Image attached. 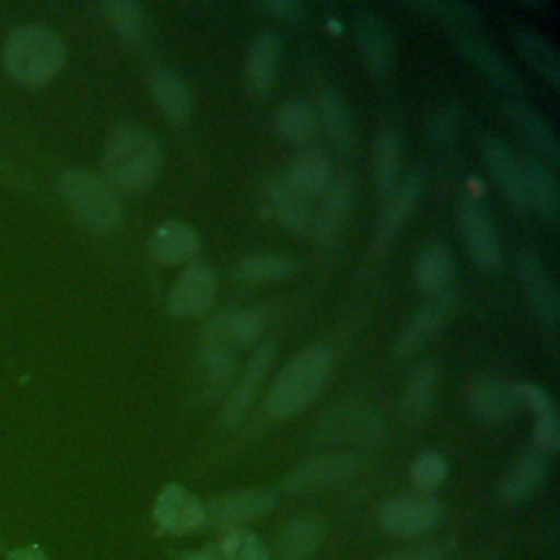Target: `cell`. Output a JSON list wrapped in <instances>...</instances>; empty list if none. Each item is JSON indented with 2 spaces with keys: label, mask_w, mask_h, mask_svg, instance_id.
Segmentation results:
<instances>
[{
  "label": "cell",
  "mask_w": 560,
  "mask_h": 560,
  "mask_svg": "<svg viewBox=\"0 0 560 560\" xmlns=\"http://www.w3.org/2000/svg\"><path fill=\"white\" fill-rule=\"evenodd\" d=\"M162 168V149L158 138L138 127H125L112 136L103 153L101 173L112 188L142 190Z\"/></svg>",
  "instance_id": "6da1fadb"
},
{
  "label": "cell",
  "mask_w": 560,
  "mask_h": 560,
  "mask_svg": "<svg viewBox=\"0 0 560 560\" xmlns=\"http://www.w3.org/2000/svg\"><path fill=\"white\" fill-rule=\"evenodd\" d=\"M330 352L324 346L300 350L273 381L265 407L269 416L284 420L308 407L324 389L330 374Z\"/></svg>",
  "instance_id": "7a4b0ae2"
},
{
  "label": "cell",
  "mask_w": 560,
  "mask_h": 560,
  "mask_svg": "<svg viewBox=\"0 0 560 560\" xmlns=\"http://www.w3.org/2000/svg\"><path fill=\"white\" fill-rule=\"evenodd\" d=\"M66 59L63 42L44 26H22L4 46L9 77L26 88H39L57 77Z\"/></svg>",
  "instance_id": "3957f363"
},
{
  "label": "cell",
  "mask_w": 560,
  "mask_h": 560,
  "mask_svg": "<svg viewBox=\"0 0 560 560\" xmlns=\"http://www.w3.org/2000/svg\"><path fill=\"white\" fill-rule=\"evenodd\" d=\"M57 188L66 206L92 232L109 234L120 225V201L103 177L88 171H66L61 173Z\"/></svg>",
  "instance_id": "277c9868"
},
{
  "label": "cell",
  "mask_w": 560,
  "mask_h": 560,
  "mask_svg": "<svg viewBox=\"0 0 560 560\" xmlns=\"http://www.w3.org/2000/svg\"><path fill=\"white\" fill-rule=\"evenodd\" d=\"M459 291L448 289L440 295H433L424 306H420L398 330L394 341V354L398 359H409L433 337H438L446 324L455 317L459 308Z\"/></svg>",
  "instance_id": "5b68a950"
},
{
  "label": "cell",
  "mask_w": 560,
  "mask_h": 560,
  "mask_svg": "<svg viewBox=\"0 0 560 560\" xmlns=\"http://www.w3.org/2000/svg\"><path fill=\"white\" fill-rule=\"evenodd\" d=\"M260 212L267 221L282 228L293 236H311L313 232V208L311 197L293 188L287 177H271L260 188Z\"/></svg>",
  "instance_id": "8992f818"
},
{
  "label": "cell",
  "mask_w": 560,
  "mask_h": 560,
  "mask_svg": "<svg viewBox=\"0 0 560 560\" xmlns=\"http://www.w3.org/2000/svg\"><path fill=\"white\" fill-rule=\"evenodd\" d=\"M442 518V505L424 494H398L378 510L381 527L394 538H418L431 532Z\"/></svg>",
  "instance_id": "52a82bcc"
},
{
  "label": "cell",
  "mask_w": 560,
  "mask_h": 560,
  "mask_svg": "<svg viewBox=\"0 0 560 560\" xmlns=\"http://www.w3.org/2000/svg\"><path fill=\"white\" fill-rule=\"evenodd\" d=\"M424 168L422 166H411L400 175L396 188L392 195L381 203V214L376 221V230L372 236V252H381L387 247V243L398 234V230L407 223V219L416 212L422 192H424Z\"/></svg>",
  "instance_id": "ba28073f"
},
{
  "label": "cell",
  "mask_w": 560,
  "mask_h": 560,
  "mask_svg": "<svg viewBox=\"0 0 560 560\" xmlns=\"http://www.w3.org/2000/svg\"><path fill=\"white\" fill-rule=\"evenodd\" d=\"M481 158L488 171L492 173L497 186L505 195V199L521 210H532L527 175H525V158L512 151V147H508V142H503L497 136L483 138Z\"/></svg>",
  "instance_id": "9c48e42d"
},
{
  "label": "cell",
  "mask_w": 560,
  "mask_h": 560,
  "mask_svg": "<svg viewBox=\"0 0 560 560\" xmlns=\"http://www.w3.org/2000/svg\"><path fill=\"white\" fill-rule=\"evenodd\" d=\"M354 42L363 66L374 77L389 74L394 66V42L381 15L368 4L352 7Z\"/></svg>",
  "instance_id": "30bf717a"
},
{
  "label": "cell",
  "mask_w": 560,
  "mask_h": 560,
  "mask_svg": "<svg viewBox=\"0 0 560 560\" xmlns=\"http://www.w3.org/2000/svg\"><path fill=\"white\" fill-rule=\"evenodd\" d=\"M276 501H278L276 492L265 490V488L230 492V494L212 499L210 503H203V508H206L203 523L212 525V527L241 529V525L269 514L273 510Z\"/></svg>",
  "instance_id": "8fae6325"
},
{
  "label": "cell",
  "mask_w": 560,
  "mask_h": 560,
  "mask_svg": "<svg viewBox=\"0 0 560 560\" xmlns=\"http://www.w3.org/2000/svg\"><path fill=\"white\" fill-rule=\"evenodd\" d=\"M514 262H516L518 282L525 291V298L534 315L542 324L556 326L560 317V298H558V287L549 267L532 249H521Z\"/></svg>",
  "instance_id": "7c38bea8"
},
{
  "label": "cell",
  "mask_w": 560,
  "mask_h": 560,
  "mask_svg": "<svg viewBox=\"0 0 560 560\" xmlns=\"http://www.w3.org/2000/svg\"><path fill=\"white\" fill-rule=\"evenodd\" d=\"M199 357L208 394L212 398H219L228 389L236 372V346L223 332L217 315L201 330Z\"/></svg>",
  "instance_id": "4fadbf2b"
},
{
  "label": "cell",
  "mask_w": 560,
  "mask_h": 560,
  "mask_svg": "<svg viewBox=\"0 0 560 560\" xmlns=\"http://www.w3.org/2000/svg\"><path fill=\"white\" fill-rule=\"evenodd\" d=\"M206 508L188 488L179 483H168L160 490L153 505V521L160 532L171 536H182L199 525H203Z\"/></svg>",
  "instance_id": "5bb4252c"
},
{
  "label": "cell",
  "mask_w": 560,
  "mask_h": 560,
  "mask_svg": "<svg viewBox=\"0 0 560 560\" xmlns=\"http://www.w3.org/2000/svg\"><path fill=\"white\" fill-rule=\"evenodd\" d=\"M352 208V184L346 175H337L326 190L319 210L313 217L311 236L317 241L322 252H332L346 230Z\"/></svg>",
  "instance_id": "9a60e30c"
},
{
  "label": "cell",
  "mask_w": 560,
  "mask_h": 560,
  "mask_svg": "<svg viewBox=\"0 0 560 560\" xmlns=\"http://www.w3.org/2000/svg\"><path fill=\"white\" fill-rule=\"evenodd\" d=\"M359 468H361V459L354 453H335V455L317 457L293 468L284 477L282 488L284 492H304V490L335 486L357 475Z\"/></svg>",
  "instance_id": "2e32d148"
},
{
  "label": "cell",
  "mask_w": 560,
  "mask_h": 560,
  "mask_svg": "<svg viewBox=\"0 0 560 560\" xmlns=\"http://www.w3.org/2000/svg\"><path fill=\"white\" fill-rule=\"evenodd\" d=\"M457 221H459L462 238L472 260L483 269L497 267L501 260V245H499L497 230L486 214L483 203L477 197L466 199L459 208Z\"/></svg>",
  "instance_id": "e0dca14e"
},
{
  "label": "cell",
  "mask_w": 560,
  "mask_h": 560,
  "mask_svg": "<svg viewBox=\"0 0 560 560\" xmlns=\"http://www.w3.org/2000/svg\"><path fill=\"white\" fill-rule=\"evenodd\" d=\"M214 298H217L214 273L208 267L195 262L171 287L166 295V308L173 317H199L212 306Z\"/></svg>",
  "instance_id": "ac0fdd59"
},
{
  "label": "cell",
  "mask_w": 560,
  "mask_h": 560,
  "mask_svg": "<svg viewBox=\"0 0 560 560\" xmlns=\"http://www.w3.org/2000/svg\"><path fill=\"white\" fill-rule=\"evenodd\" d=\"M521 405L516 383L499 376H479L468 387V407L475 418L488 424L508 420Z\"/></svg>",
  "instance_id": "d6986e66"
},
{
  "label": "cell",
  "mask_w": 560,
  "mask_h": 560,
  "mask_svg": "<svg viewBox=\"0 0 560 560\" xmlns=\"http://www.w3.org/2000/svg\"><path fill=\"white\" fill-rule=\"evenodd\" d=\"M271 361H273V343L265 341V343H260L254 350V354L249 357L247 368H245L238 385L232 389V394H230V398H228V402H225V407L221 411V418H219L221 427L234 429V427H238L245 420V416H247V411H249V407H252V402H254V398H256V394L260 389V383H262Z\"/></svg>",
  "instance_id": "ffe728a7"
},
{
  "label": "cell",
  "mask_w": 560,
  "mask_h": 560,
  "mask_svg": "<svg viewBox=\"0 0 560 560\" xmlns=\"http://www.w3.org/2000/svg\"><path fill=\"white\" fill-rule=\"evenodd\" d=\"M521 402H525L534 413L536 422L532 429V446L540 453H553L560 446V424L553 398L536 383H516Z\"/></svg>",
  "instance_id": "44dd1931"
},
{
  "label": "cell",
  "mask_w": 560,
  "mask_h": 560,
  "mask_svg": "<svg viewBox=\"0 0 560 560\" xmlns=\"http://www.w3.org/2000/svg\"><path fill=\"white\" fill-rule=\"evenodd\" d=\"M199 234L190 225L177 221H166L158 225L147 241L149 256L160 265H177L192 260L199 254Z\"/></svg>",
  "instance_id": "7402d4cb"
},
{
  "label": "cell",
  "mask_w": 560,
  "mask_h": 560,
  "mask_svg": "<svg viewBox=\"0 0 560 560\" xmlns=\"http://www.w3.org/2000/svg\"><path fill=\"white\" fill-rule=\"evenodd\" d=\"M457 48L494 88H499L508 94L518 92L521 79H518L516 70L494 48H490L488 44H483L477 37L466 35V33L457 35Z\"/></svg>",
  "instance_id": "603a6c76"
},
{
  "label": "cell",
  "mask_w": 560,
  "mask_h": 560,
  "mask_svg": "<svg viewBox=\"0 0 560 560\" xmlns=\"http://www.w3.org/2000/svg\"><path fill=\"white\" fill-rule=\"evenodd\" d=\"M505 114L510 116L512 125L518 133L527 140V144L542 158V162L556 164L558 162V142L549 127V122L525 101L508 98Z\"/></svg>",
  "instance_id": "cb8c5ba5"
},
{
  "label": "cell",
  "mask_w": 560,
  "mask_h": 560,
  "mask_svg": "<svg viewBox=\"0 0 560 560\" xmlns=\"http://www.w3.org/2000/svg\"><path fill=\"white\" fill-rule=\"evenodd\" d=\"M284 177L302 195L313 197L328 190V186L335 179V168L330 158L322 149L311 147L293 155Z\"/></svg>",
  "instance_id": "d4e9b609"
},
{
  "label": "cell",
  "mask_w": 560,
  "mask_h": 560,
  "mask_svg": "<svg viewBox=\"0 0 560 560\" xmlns=\"http://www.w3.org/2000/svg\"><path fill=\"white\" fill-rule=\"evenodd\" d=\"M455 278V256L444 243H433L424 247L413 265L416 287L427 295H440L451 289Z\"/></svg>",
  "instance_id": "484cf974"
},
{
  "label": "cell",
  "mask_w": 560,
  "mask_h": 560,
  "mask_svg": "<svg viewBox=\"0 0 560 560\" xmlns=\"http://www.w3.org/2000/svg\"><path fill=\"white\" fill-rule=\"evenodd\" d=\"M149 90L153 94L155 105L162 109V114L168 120L182 125L190 118L192 94L177 74H173L171 70H166L162 66H151L149 68Z\"/></svg>",
  "instance_id": "4316f807"
},
{
  "label": "cell",
  "mask_w": 560,
  "mask_h": 560,
  "mask_svg": "<svg viewBox=\"0 0 560 560\" xmlns=\"http://www.w3.org/2000/svg\"><path fill=\"white\" fill-rule=\"evenodd\" d=\"M547 475V462H545V453L532 448L527 453H523L505 472L499 494L505 503H516L525 497H529L545 479Z\"/></svg>",
  "instance_id": "83f0119b"
},
{
  "label": "cell",
  "mask_w": 560,
  "mask_h": 560,
  "mask_svg": "<svg viewBox=\"0 0 560 560\" xmlns=\"http://www.w3.org/2000/svg\"><path fill=\"white\" fill-rule=\"evenodd\" d=\"M282 57V42L273 31H262L249 46L245 61V77L254 90H269L276 81Z\"/></svg>",
  "instance_id": "f1b7e54d"
},
{
  "label": "cell",
  "mask_w": 560,
  "mask_h": 560,
  "mask_svg": "<svg viewBox=\"0 0 560 560\" xmlns=\"http://www.w3.org/2000/svg\"><path fill=\"white\" fill-rule=\"evenodd\" d=\"M372 177L383 203L400 179V138L394 129H383L374 140Z\"/></svg>",
  "instance_id": "f546056e"
},
{
  "label": "cell",
  "mask_w": 560,
  "mask_h": 560,
  "mask_svg": "<svg viewBox=\"0 0 560 560\" xmlns=\"http://www.w3.org/2000/svg\"><path fill=\"white\" fill-rule=\"evenodd\" d=\"M514 46L534 72H538L551 88H558L560 61H558L556 48L551 46V42L547 37H542L534 28L518 26V28H514Z\"/></svg>",
  "instance_id": "4dcf8cb0"
},
{
  "label": "cell",
  "mask_w": 560,
  "mask_h": 560,
  "mask_svg": "<svg viewBox=\"0 0 560 560\" xmlns=\"http://www.w3.org/2000/svg\"><path fill=\"white\" fill-rule=\"evenodd\" d=\"M105 20L114 28L116 37L129 46L138 48L149 37V20L144 9L131 0H109L101 4Z\"/></svg>",
  "instance_id": "1f68e13d"
},
{
  "label": "cell",
  "mask_w": 560,
  "mask_h": 560,
  "mask_svg": "<svg viewBox=\"0 0 560 560\" xmlns=\"http://www.w3.org/2000/svg\"><path fill=\"white\" fill-rule=\"evenodd\" d=\"M295 269H298V262L284 254L258 252V254L245 256L236 265L234 278L241 284H265V282L287 280L295 273Z\"/></svg>",
  "instance_id": "d6a6232c"
},
{
  "label": "cell",
  "mask_w": 560,
  "mask_h": 560,
  "mask_svg": "<svg viewBox=\"0 0 560 560\" xmlns=\"http://www.w3.org/2000/svg\"><path fill=\"white\" fill-rule=\"evenodd\" d=\"M435 387H438V368L433 363H422L420 368L413 370L400 396V416L409 424L420 422L427 416L435 396Z\"/></svg>",
  "instance_id": "836d02e7"
},
{
  "label": "cell",
  "mask_w": 560,
  "mask_h": 560,
  "mask_svg": "<svg viewBox=\"0 0 560 560\" xmlns=\"http://www.w3.org/2000/svg\"><path fill=\"white\" fill-rule=\"evenodd\" d=\"M273 129L289 142L308 144L319 131L315 107L302 98L284 103L273 116Z\"/></svg>",
  "instance_id": "e575fe53"
},
{
  "label": "cell",
  "mask_w": 560,
  "mask_h": 560,
  "mask_svg": "<svg viewBox=\"0 0 560 560\" xmlns=\"http://www.w3.org/2000/svg\"><path fill=\"white\" fill-rule=\"evenodd\" d=\"M315 114H317V122L324 127L332 144L339 151H348L352 147L354 131H352V116L343 96H339L332 90L324 92L317 101Z\"/></svg>",
  "instance_id": "d590c367"
},
{
  "label": "cell",
  "mask_w": 560,
  "mask_h": 560,
  "mask_svg": "<svg viewBox=\"0 0 560 560\" xmlns=\"http://www.w3.org/2000/svg\"><path fill=\"white\" fill-rule=\"evenodd\" d=\"M322 540V525L313 518L291 521L278 536L271 560H308Z\"/></svg>",
  "instance_id": "8d00e7d4"
},
{
  "label": "cell",
  "mask_w": 560,
  "mask_h": 560,
  "mask_svg": "<svg viewBox=\"0 0 560 560\" xmlns=\"http://www.w3.org/2000/svg\"><path fill=\"white\" fill-rule=\"evenodd\" d=\"M525 175H527V190H529V201L532 210L536 208L542 217L556 219L558 217V184L556 175L551 168L536 160V158H525Z\"/></svg>",
  "instance_id": "74e56055"
},
{
  "label": "cell",
  "mask_w": 560,
  "mask_h": 560,
  "mask_svg": "<svg viewBox=\"0 0 560 560\" xmlns=\"http://www.w3.org/2000/svg\"><path fill=\"white\" fill-rule=\"evenodd\" d=\"M409 7L435 22H442L459 31L477 26L481 20L479 7L470 2H459V0H416V2H409Z\"/></svg>",
  "instance_id": "f35d334b"
},
{
  "label": "cell",
  "mask_w": 560,
  "mask_h": 560,
  "mask_svg": "<svg viewBox=\"0 0 560 560\" xmlns=\"http://www.w3.org/2000/svg\"><path fill=\"white\" fill-rule=\"evenodd\" d=\"M223 332L236 346H252L265 328V315L258 308H230L217 315Z\"/></svg>",
  "instance_id": "ab89813d"
},
{
  "label": "cell",
  "mask_w": 560,
  "mask_h": 560,
  "mask_svg": "<svg viewBox=\"0 0 560 560\" xmlns=\"http://www.w3.org/2000/svg\"><path fill=\"white\" fill-rule=\"evenodd\" d=\"M448 475V464L444 459L442 453L438 451H424L420 453L411 468H409V479H411V486L424 494V492H431L435 488H440L444 483Z\"/></svg>",
  "instance_id": "60d3db41"
},
{
  "label": "cell",
  "mask_w": 560,
  "mask_h": 560,
  "mask_svg": "<svg viewBox=\"0 0 560 560\" xmlns=\"http://www.w3.org/2000/svg\"><path fill=\"white\" fill-rule=\"evenodd\" d=\"M221 560H271L262 540L247 529H230L219 545Z\"/></svg>",
  "instance_id": "b9f144b4"
},
{
  "label": "cell",
  "mask_w": 560,
  "mask_h": 560,
  "mask_svg": "<svg viewBox=\"0 0 560 560\" xmlns=\"http://www.w3.org/2000/svg\"><path fill=\"white\" fill-rule=\"evenodd\" d=\"M455 129H457V116H455V112H453L448 105H438V107L431 112L429 120H427V136H429V140H431L435 147L444 149V147H448V144L453 142Z\"/></svg>",
  "instance_id": "7bdbcfd3"
},
{
  "label": "cell",
  "mask_w": 560,
  "mask_h": 560,
  "mask_svg": "<svg viewBox=\"0 0 560 560\" xmlns=\"http://www.w3.org/2000/svg\"><path fill=\"white\" fill-rule=\"evenodd\" d=\"M446 549L438 542H429V545H420V547H409V549H400L396 553H389L381 560H444Z\"/></svg>",
  "instance_id": "ee69618b"
},
{
  "label": "cell",
  "mask_w": 560,
  "mask_h": 560,
  "mask_svg": "<svg viewBox=\"0 0 560 560\" xmlns=\"http://www.w3.org/2000/svg\"><path fill=\"white\" fill-rule=\"evenodd\" d=\"M262 7L287 22H298L304 15V4L298 0H267Z\"/></svg>",
  "instance_id": "f6af8a7d"
},
{
  "label": "cell",
  "mask_w": 560,
  "mask_h": 560,
  "mask_svg": "<svg viewBox=\"0 0 560 560\" xmlns=\"http://www.w3.org/2000/svg\"><path fill=\"white\" fill-rule=\"evenodd\" d=\"M7 560H48V558L39 545H26V547L11 549L7 553Z\"/></svg>",
  "instance_id": "bcb514c9"
},
{
  "label": "cell",
  "mask_w": 560,
  "mask_h": 560,
  "mask_svg": "<svg viewBox=\"0 0 560 560\" xmlns=\"http://www.w3.org/2000/svg\"><path fill=\"white\" fill-rule=\"evenodd\" d=\"M177 560H217V558L210 556V553H206V551H190V553L179 556Z\"/></svg>",
  "instance_id": "7dc6e473"
}]
</instances>
